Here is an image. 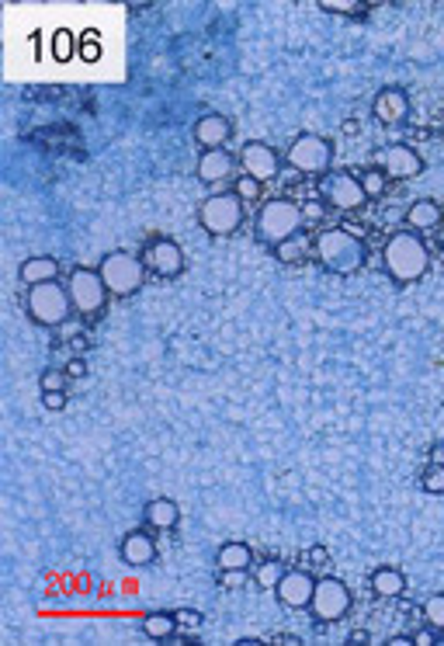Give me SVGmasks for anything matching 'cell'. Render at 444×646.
<instances>
[{
    "label": "cell",
    "mask_w": 444,
    "mask_h": 646,
    "mask_svg": "<svg viewBox=\"0 0 444 646\" xmlns=\"http://www.w3.org/2000/svg\"><path fill=\"white\" fill-rule=\"evenodd\" d=\"M382 264L389 271L392 282L399 286H410V282H420L431 268V251L427 244L420 240V233L413 229H403V233H392L385 251H382Z\"/></svg>",
    "instance_id": "cell-1"
},
{
    "label": "cell",
    "mask_w": 444,
    "mask_h": 646,
    "mask_svg": "<svg viewBox=\"0 0 444 646\" xmlns=\"http://www.w3.org/2000/svg\"><path fill=\"white\" fill-rule=\"evenodd\" d=\"M313 254L317 261L333 271V275H354L361 264H365V244L348 233V229L333 227V229H323L317 240H313Z\"/></svg>",
    "instance_id": "cell-2"
},
{
    "label": "cell",
    "mask_w": 444,
    "mask_h": 646,
    "mask_svg": "<svg viewBox=\"0 0 444 646\" xmlns=\"http://www.w3.org/2000/svg\"><path fill=\"white\" fill-rule=\"evenodd\" d=\"M302 223H306V219H302V209H299L295 202L271 198V202H264L260 212H257V236H260V244L278 247V244H285L292 236H299Z\"/></svg>",
    "instance_id": "cell-3"
},
{
    "label": "cell",
    "mask_w": 444,
    "mask_h": 646,
    "mask_svg": "<svg viewBox=\"0 0 444 646\" xmlns=\"http://www.w3.org/2000/svg\"><path fill=\"white\" fill-rule=\"evenodd\" d=\"M198 227L205 229L209 236H233L236 229L243 227V202L236 198V192H219L209 195L198 205Z\"/></svg>",
    "instance_id": "cell-4"
},
{
    "label": "cell",
    "mask_w": 444,
    "mask_h": 646,
    "mask_svg": "<svg viewBox=\"0 0 444 646\" xmlns=\"http://www.w3.org/2000/svg\"><path fill=\"white\" fill-rule=\"evenodd\" d=\"M97 275H101L108 295H132V292H139V286H143L146 264H143V258H136V254H128V251H111V254L101 258Z\"/></svg>",
    "instance_id": "cell-5"
},
{
    "label": "cell",
    "mask_w": 444,
    "mask_h": 646,
    "mask_svg": "<svg viewBox=\"0 0 444 646\" xmlns=\"http://www.w3.org/2000/svg\"><path fill=\"white\" fill-rule=\"evenodd\" d=\"M25 310H29V317H32L38 327H60V323H66V317L73 313V299H70V289H66V286L45 282V286L29 289Z\"/></svg>",
    "instance_id": "cell-6"
},
{
    "label": "cell",
    "mask_w": 444,
    "mask_h": 646,
    "mask_svg": "<svg viewBox=\"0 0 444 646\" xmlns=\"http://www.w3.org/2000/svg\"><path fill=\"white\" fill-rule=\"evenodd\" d=\"M285 163L299 174H319L323 178L333 163V143L326 136H317V132H302L288 143Z\"/></svg>",
    "instance_id": "cell-7"
},
{
    "label": "cell",
    "mask_w": 444,
    "mask_h": 646,
    "mask_svg": "<svg viewBox=\"0 0 444 646\" xmlns=\"http://www.w3.org/2000/svg\"><path fill=\"white\" fill-rule=\"evenodd\" d=\"M319 198H323V205H330L337 212H358L368 202L361 181L354 174H348V170H326L319 178Z\"/></svg>",
    "instance_id": "cell-8"
},
{
    "label": "cell",
    "mask_w": 444,
    "mask_h": 646,
    "mask_svg": "<svg viewBox=\"0 0 444 646\" xmlns=\"http://www.w3.org/2000/svg\"><path fill=\"white\" fill-rule=\"evenodd\" d=\"M66 289H70V299H73V313H80V317H97L104 310V302H108V289H104L101 275L91 271V268H77L70 275Z\"/></svg>",
    "instance_id": "cell-9"
},
{
    "label": "cell",
    "mask_w": 444,
    "mask_h": 646,
    "mask_svg": "<svg viewBox=\"0 0 444 646\" xmlns=\"http://www.w3.org/2000/svg\"><path fill=\"white\" fill-rule=\"evenodd\" d=\"M309 612L317 622H341L350 612V591L341 577H319Z\"/></svg>",
    "instance_id": "cell-10"
},
{
    "label": "cell",
    "mask_w": 444,
    "mask_h": 646,
    "mask_svg": "<svg viewBox=\"0 0 444 646\" xmlns=\"http://www.w3.org/2000/svg\"><path fill=\"white\" fill-rule=\"evenodd\" d=\"M379 167L389 181H410L416 174H423V157L413 146H407V143H392V146L382 150Z\"/></svg>",
    "instance_id": "cell-11"
},
{
    "label": "cell",
    "mask_w": 444,
    "mask_h": 646,
    "mask_svg": "<svg viewBox=\"0 0 444 646\" xmlns=\"http://www.w3.org/2000/svg\"><path fill=\"white\" fill-rule=\"evenodd\" d=\"M275 591H278V601L285 609H309L313 591H317V577H313V570H285Z\"/></svg>",
    "instance_id": "cell-12"
},
{
    "label": "cell",
    "mask_w": 444,
    "mask_h": 646,
    "mask_svg": "<svg viewBox=\"0 0 444 646\" xmlns=\"http://www.w3.org/2000/svg\"><path fill=\"white\" fill-rule=\"evenodd\" d=\"M143 264H146V268H153V271H157V275H163V278H177V275L185 271V251H181L174 240L157 236V240L146 247Z\"/></svg>",
    "instance_id": "cell-13"
},
{
    "label": "cell",
    "mask_w": 444,
    "mask_h": 646,
    "mask_svg": "<svg viewBox=\"0 0 444 646\" xmlns=\"http://www.w3.org/2000/svg\"><path fill=\"white\" fill-rule=\"evenodd\" d=\"M240 163H243V174L247 178H254V181H271L275 174H278V167H282V157H278V150H271L267 143H247L243 150H240Z\"/></svg>",
    "instance_id": "cell-14"
},
{
    "label": "cell",
    "mask_w": 444,
    "mask_h": 646,
    "mask_svg": "<svg viewBox=\"0 0 444 646\" xmlns=\"http://www.w3.org/2000/svg\"><path fill=\"white\" fill-rule=\"evenodd\" d=\"M372 112L382 126H403L410 119V95L403 87H382L372 101Z\"/></svg>",
    "instance_id": "cell-15"
},
{
    "label": "cell",
    "mask_w": 444,
    "mask_h": 646,
    "mask_svg": "<svg viewBox=\"0 0 444 646\" xmlns=\"http://www.w3.org/2000/svg\"><path fill=\"white\" fill-rule=\"evenodd\" d=\"M119 556L126 559L128 567H150L157 559V539L146 528H132L119 542Z\"/></svg>",
    "instance_id": "cell-16"
},
{
    "label": "cell",
    "mask_w": 444,
    "mask_h": 646,
    "mask_svg": "<svg viewBox=\"0 0 444 646\" xmlns=\"http://www.w3.org/2000/svg\"><path fill=\"white\" fill-rule=\"evenodd\" d=\"M229 136H233V122L226 119V115H201L198 122H194V143L198 146H205V150H226V143H229Z\"/></svg>",
    "instance_id": "cell-17"
},
{
    "label": "cell",
    "mask_w": 444,
    "mask_h": 646,
    "mask_svg": "<svg viewBox=\"0 0 444 646\" xmlns=\"http://www.w3.org/2000/svg\"><path fill=\"white\" fill-rule=\"evenodd\" d=\"M236 161H240V157H233L229 150H205V153L198 157V178H201L205 185H222V181L233 178Z\"/></svg>",
    "instance_id": "cell-18"
},
{
    "label": "cell",
    "mask_w": 444,
    "mask_h": 646,
    "mask_svg": "<svg viewBox=\"0 0 444 646\" xmlns=\"http://www.w3.org/2000/svg\"><path fill=\"white\" fill-rule=\"evenodd\" d=\"M143 521H146L150 528H157V532H170V528H177V521H181V508H177L170 497H153V501L143 508Z\"/></svg>",
    "instance_id": "cell-19"
},
{
    "label": "cell",
    "mask_w": 444,
    "mask_h": 646,
    "mask_svg": "<svg viewBox=\"0 0 444 646\" xmlns=\"http://www.w3.org/2000/svg\"><path fill=\"white\" fill-rule=\"evenodd\" d=\"M444 219V209L434 198H416L410 209H407V227L413 233H423V229H438Z\"/></svg>",
    "instance_id": "cell-20"
},
{
    "label": "cell",
    "mask_w": 444,
    "mask_h": 646,
    "mask_svg": "<svg viewBox=\"0 0 444 646\" xmlns=\"http://www.w3.org/2000/svg\"><path fill=\"white\" fill-rule=\"evenodd\" d=\"M18 278L35 289V286H45V282H60V264L56 258H29L18 268Z\"/></svg>",
    "instance_id": "cell-21"
},
{
    "label": "cell",
    "mask_w": 444,
    "mask_h": 646,
    "mask_svg": "<svg viewBox=\"0 0 444 646\" xmlns=\"http://www.w3.org/2000/svg\"><path fill=\"white\" fill-rule=\"evenodd\" d=\"M372 591H375L379 598H399V594L407 591V574H403L399 567H379V570L372 574Z\"/></svg>",
    "instance_id": "cell-22"
},
{
    "label": "cell",
    "mask_w": 444,
    "mask_h": 646,
    "mask_svg": "<svg viewBox=\"0 0 444 646\" xmlns=\"http://www.w3.org/2000/svg\"><path fill=\"white\" fill-rule=\"evenodd\" d=\"M181 625H177V615L174 612H150L143 615V633L150 636V640H157V643H167L174 633H177Z\"/></svg>",
    "instance_id": "cell-23"
},
{
    "label": "cell",
    "mask_w": 444,
    "mask_h": 646,
    "mask_svg": "<svg viewBox=\"0 0 444 646\" xmlns=\"http://www.w3.org/2000/svg\"><path fill=\"white\" fill-rule=\"evenodd\" d=\"M254 563V550L247 542H226L219 550V570H247Z\"/></svg>",
    "instance_id": "cell-24"
},
{
    "label": "cell",
    "mask_w": 444,
    "mask_h": 646,
    "mask_svg": "<svg viewBox=\"0 0 444 646\" xmlns=\"http://www.w3.org/2000/svg\"><path fill=\"white\" fill-rule=\"evenodd\" d=\"M309 251H313V244H309L306 236H292V240L275 247L278 261H285V264H302V261L309 258Z\"/></svg>",
    "instance_id": "cell-25"
},
{
    "label": "cell",
    "mask_w": 444,
    "mask_h": 646,
    "mask_svg": "<svg viewBox=\"0 0 444 646\" xmlns=\"http://www.w3.org/2000/svg\"><path fill=\"white\" fill-rule=\"evenodd\" d=\"M282 574H285V567H282L278 559H264V563H257L254 581H257V587H267V591H275V587H278V581H282Z\"/></svg>",
    "instance_id": "cell-26"
},
{
    "label": "cell",
    "mask_w": 444,
    "mask_h": 646,
    "mask_svg": "<svg viewBox=\"0 0 444 646\" xmlns=\"http://www.w3.org/2000/svg\"><path fill=\"white\" fill-rule=\"evenodd\" d=\"M361 188H365V195L368 198H382L385 195V185H389V178L382 174V167H368V170H361Z\"/></svg>",
    "instance_id": "cell-27"
},
{
    "label": "cell",
    "mask_w": 444,
    "mask_h": 646,
    "mask_svg": "<svg viewBox=\"0 0 444 646\" xmlns=\"http://www.w3.org/2000/svg\"><path fill=\"white\" fill-rule=\"evenodd\" d=\"M423 618H427L431 629L444 633V594H431V598L423 601Z\"/></svg>",
    "instance_id": "cell-28"
},
{
    "label": "cell",
    "mask_w": 444,
    "mask_h": 646,
    "mask_svg": "<svg viewBox=\"0 0 444 646\" xmlns=\"http://www.w3.org/2000/svg\"><path fill=\"white\" fill-rule=\"evenodd\" d=\"M174 615H177V625H181V633H185V636H191V640H194V636H198V629L205 625V615L194 612V609H181V612H174Z\"/></svg>",
    "instance_id": "cell-29"
},
{
    "label": "cell",
    "mask_w": 444,
    "mask_h": 646,
    "mask_svg": "<svg viewBox=\"0 0 444 646\" xmlns=\"http://www.w3.org/2000/svg\"><path fill=\"white\" fill-rule=\"evenodd\" d=\"M319 11H326V14H365V7L358 0H319Z\"/></svg>",
    "instance_id": "cell-30"
},
{
    "label": "cell",
    "mask_w": 444,
    "mask_h": 646,
    "mask_svg": "<svg viewBox=\"0 0 444 646\" xmlns=\"http://www.w3.org/2000/svg\"><path fill=\"white\" fill-rule=\"evenodd\" d=\"M420 486L427 493H444V466H427V473L420 476Z\"/></svg>",
    "instance_id": "cell-31"
},
{
    "label": "cell",
    "mask_w": 444,
    "mask_h": 646,
    "mask_svg": "<svg viewBox=\"0 0 444 646\" xmlns=\"http://www.w3.org/2000/svg\"><path fill=\"white\" fill-rule=\"evenodd\" d=\"M42 393H56V389H66V372L63 369H45L42 379H38Z\"/></svg>",
    "instance_id": "cell-32"
},
{
    "label": "cell",
    "mask_w": 444,
    "mask_h": 646,
    "mask_svg": "<svg viewBox=\"0 0 444 646\" xmlns=\"http://www.w3.org/2000/svg\"><path fill=\"white\" fill-rule=\"evenodd\" d=\"M257 195H260V181H254V178L243 174V178L236 181V198H240V202H254Z\"/></svg>",
    "instance_id": "cell-33"
},
{
    "label": "cell",
    "mask_w": 444,
    "mask_h": 646,
    "mask_svg": "<svg viewBox=\"0 0 444 646\" xmlns=\"http://www.w3.org/2000/svg\"><path fill=\"white\" fill-rule=\"evenodd\" d=\"M70 42H73V35L66 32V29H60V32L53 35V53H56V60H70V56H73Z\"/></svg>",
    "instance_id": "cell-34"
},
{
    "label": "cell",
    "mask_w": 444,
    "mask_h": 646,
    "mask_svg": "<svg viewBox=\"0 0 444 646\" xmlns=\"http://www.w3.org/2000/svg\"><path fill=\"white\" fill-rule=\"evenodd\" d=\"M42 407H45V410H63V407H66V389H56V393H42Z\"/></svg>",
    "instance_id": "cell-35"
},
{
    "label": "cell",
    "mask_w": 444,
    "mask_h": 646,
    "mask_svg": "<svg viewBox=\"0 0 444 646\" xmlns=\"http://www.w3.org/2000/svg\"><path fill=\"white\" fill-rule=\"evenodd\" d=\"M330 563V552L323 550V546H313V550L306 552V570H313V567H326Z\"/></svg>",
    "instance_id": "cell-36"
},
{
    "label": "cell",
    "mask_w": 444,
    "mask_h": 646,
    "mask_svg": "<svg viewBox=\"0 0 444 646\" xmlns=\"http://www.w3.org/2000/svg\"><path fill=\"white\" fill-rule=\"evenodd\" d=\"M219 584L222 587H243V584H247V574H243V570H219Z\"/></svg>",
    "instance_id": "cell-37"
},
{
    "label": "cell",
    "mask_w": 444,
    "mask_h": 646,
    "mask_svg": "<svg viewBox=\"0 0 444 646\" xmlns=\"http://www.w3.org/2000/svg\"><path fill=\"white\" fill-rule=\"evenodd\" d=\"M413 643L416 646H438L441 643V633H438V629H420V633L413 636Z\"/></svg>",
    "instance_id": "cell-38"
},
{
    "label": "cell",
    "mask_w": 444,
    "mask_h": 646,
    "mask_svg": "<svg viewBox=\"0 0 444 646\" xmlns=\"http://www.w3.org/2000/svg\"><path fill=\"white\" fill-rule=\"evenodd\" d=\"M80 53H84L87 60H97V56H101V49H97V35H87V38H80Z\"/></svg>",
    "instance_id": "cell-39"
},
{
    "label": "cell",
    "mask_w": 444,
    "mask_h": 646,
    "mask_svg": "<svg viewBox=\"0 0 444 646\" xmlns=\"http://www.w3.org/2000/svg\"><path fill=\"white\" fill-rule=\"evenodd\" d=\"M319 216H323V205H319V202H306V205H302V219L317 223Z\"/></svg>",
    "instance_id": "cell-40"
},
{
    "label": "cell",
    "mask_w": 444,
    "mask_h": 646,
    "mask_svg": "<svg viewBox=\"0 0 444 646\" xmlns=\"http://www.w3.org/2000/svg\"><path fill=\"white\" fill-rule=\"evenodd\" d=\"M66 376H87V361H84V358H73V361L66 365Z\"/></svg>",
    "instance_id": "cell-41"
},
{
    "label": "cell",
    "mask_w": 444,
    "mask_h": 646,
    "mask_svg": "<svg viewBox=\"0 0 444 646\" xmlns=\"http://www.w3.org/2000/svg\"><path fill=\"white\" fill-rule=\"evenodd\" d=\"M431 462H434V466H444V442H441V445H434V452H431Z\"/></svg>",
    "instance_id": "cell-42"
},
{
    "label": "cell",
    "mask_w": 444,
    "mask_h": 646,
    "mask_svg": "<svg viewBox=\"0 0 444 646\" xmlns=\"http://www.w3.org/2000/svg\"><path fill=\"white\" fill-rule=\"evenodd\" d=\"M389 646H413V636H392Z\"/></svg>",
    "instance_id": "cell-43"
},
{
    "label": "cell",
    "mask_w": 444,
    "mask_h": 646,
    "mask_svg": "<svg viewBox=\"0 0 444 646\" xmlns=\"http://www.w3.org/2000/svg\"><path fill=\"white\" fill-rule=\"evenodd\" d=\"M441 251H444V240H441Z\"/></svg>",
    "instance_id": "cell-44"
}]
</instances>
